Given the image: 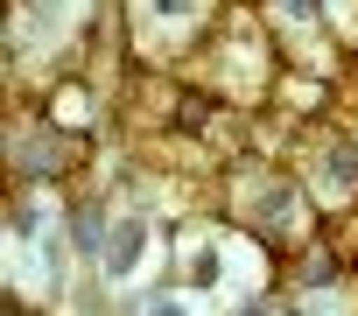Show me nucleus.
<instances>
[{
	"label": "nucleus",
	"mask_w": 358,
	"mask_h": 316,
	"mask_svg": "<svg viewBox=\"0 0 358 316\" xmlns=\"http://www.w3.org/2000/svg\"><path fill=\"white\" fill-rule=\"evenodd\" d=\"M141 253H148V225H141V218L113 225V239H106V274H134Z\"/></svg>",
	"instance_id": "nucleus-1"
},
{
	"label": "nucleus",
	"mask_w": 358,
	"mask_h": 316,
	"mask_svg": "<svg viewBox=\"0 0 358 316\" xmlns=\"http://www.w3.org/2000/svg\"><path fill=\"white\" fill-rule=\"evenodd\" d=\"M323 183H330V190H358V148H330Z\"/></svg>",
	"instance_id": "nucleus-2"
},
{
	"label": "nucleus",
	"mask_w": 358,
	"mask_h": 316,
	"mask_svg": "<svg viewBox=\"0 0 358 316\" xmlns=\"http://www.w3.org/2000/svg\"><path fill=\"white\" fill-rule=\"evenodd\" d=\"M71 232H78V246H85V253H106V225H99V204H85Z\"/></svg>",
	"instance_id": "nucleus-3"
},
{
	"label": "nucleus",
	"mask_w": 358,
	"mask_h": 316,
	"mask_svg": "<svg viewBox=\"0 0 358 316\" xmlns=\"http://www.w3.org/2000/svg\"><path fill=\"white\" fill-rule=\"evenodd\" d=\"M281 15L288 22H316V0H281Z\"/></svg>",
	"instance_id": "nucleus-4"
},
{
	"label": "nucleus",
	"mask_w": 358,
	"mask_h": 316,
	"mask_svg": "<svg viewBox=\"0 0 358 316\" xmlns=\"http://www.w3.org/2000/svg\"><path fill=\"white\" fill-rule=\"evenodd\" d=\"M148 316H190V309H183V302H155Z\"/></svg>",
	"instance_id": "nucleus-5"
},
{
	"label": "nucleus",
	"mask_w": 358,
	"mask_h": 316,
	"mask_svg": "<svg viewBox=\"0 0 358 316\" xmlns=\"http://www.w3.org/2000/svg\"><path fill=\"white\" fill-rule=\"evenodd\" d=\"M155 8H162V15H190V0H155Z\"/></svg>",
	"instance_id": "nucleus-6"
}]
</instances>
